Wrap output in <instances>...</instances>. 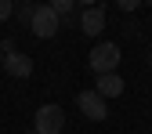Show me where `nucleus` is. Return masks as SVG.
<instances>
[{
  "label": "nucleus",
  "mask_w": 152,
  "mask_h": 134,
  "mask_svg": "<svg viewBox=\"0 0 152 134\" xmlns=\"http://www.w3.org/2000/svg\"><path fill=\"white\" fill-rule=\"evenodd\" d=\"M29 29H33V36H36V40H51V36H58L62 18L54 15V7H51V4H33Z\"/></svg>",
  "instance_id": "obj_1"
},
{
  "label": "nucleus",
  "mask_w": 152,
  "mask_h": 134,
  "mask_svg": "<svg viewBox=\"0 0 152 134\" xmlns=\"http://www.w3.org/2000/svg\"><path fill=\"white\" fill-rule=\"evenodd\" d=\"M120 44H112V40H105V44H94V51H91V58H87V65L98 72V76H109V72H116V65H120Z\"/></svg>",
  "instance_id": "obj_2"
},
{
  "label": "nucleus",
  "mask_w": 152,
  "mask_h": 134,
  "mask_svg": "<svg viewBox=\"0 0 152 134\" xmlns=\"http://www.w3.org/2000/svg\"><path fill=\"white\" fill-rule=\"evenodd\" d=\"M33 130L36 134H65V109L62 105H40L33 116Z\"/></svg>",
  "instance_id": "obj_3"
},
{
  "label": "nucleus",
  "mask_w": 152,
  "mask_h": 134,
  "mask_svg": "<svg viewBox=\"0 0 152 134\" xmlns=\"http://www.w3.org/2000/svg\"><path fill=\"white\" fill-rule=\"evenodd\" d=\"M76 105H80V112L87 120H94V123H102L105 116H109V109H105V98L98 91H80L76 94Z\"/></svg>",
  "instance_id": "obj_4"
},
{
  "label": "nucleus",
  "mask_w": 152,
  "mask_h": 134,
  "mask_svg": "<svg viewBox=\"0 0 152 134\" xmlns=\"http://www.w3.org/2000/svg\"><path fill=\"white\" fill-rule=\"evenodd\" d=\"M4 69L15 80H26V76H33V58L22 54V51H11V54H4Z\"/></svg>",
  "instance_id": "obj_5"
},
{
  "label": "nucleus",
  "mask_w": 152,
  "mask_h": 134,
  "mask_svg": "<svg viewBox=\"0 0 152 134\" xmlns=\"http://www.w3.org/2000/svg\"><path fill=\"white\" fill-rule=\"evenodd\" d=\"M80 29H83L87 36H102V29H105V7H83Z\"/></svg>",
  "instance_id": "obj_6"
},
{
  "label": "nucleus",
  "mask_w": 152,
  "mask_h": 134,
  "mask_svg": "<svg viewBox=\"0 0 152 134\" xmlns=\"http://www.w3.org/2000/svg\"><path fill=\"white\" fill-rule=\"evenodd\" d=\"M94 91H98V94H102L105 102H109V98H120V94H123V76H120V72L98 76V83H94Z\"/></svg>",
  "instance_id": "obj_7"
},
{
  "label": "nucleus",
  "mask_w": 152,
  "mask_h": 134,
  "mask_svg": "<svg viewBox=\"0 0 152 134\" xmlns=\"http://www.w3.org/2000/svg\"><path fill=\"white\" fill-rule=\"evenodd\" d=\"M51 7H54V15H58V18H69V15H72V0H54Z\"/></svg>",
  "instance_id": "obj_8"
},
{
  "label": "nucleus",
  "mask_w": 152,
  "mask_h": 134,
  "mask_svg": "<svg viewBox=\"0 0 152 134\" xmlns=\"http://www.w3.org/2000/svg\"><path fill=\"white\" fill-rule=\"evenodd\" d=\"M11 11H15V4H11V0H0V22H7V18H11Z\"/></svg>",
  "instance_id": "obj_9"
},
{
  "label": "nucleus",
  "mask_w": 152,
  "mask_h": 134,
  "mask_svg": "<svg viewBox=\"0 0 152 134\" xmlns=\"http://www.w3.org/2000/svg\"><path fill=\"white\" fill-rule=\"evenodd\" d=\"M18 18H22V22H29V18H33V4H26L22 11H18Z\"/></svg>",
  "instance_id": "obj_10"
},
{
  "label": "nucleus",
  "mask_w": 152,
  "mask_h": 134,
  "mask_svg": "<svg viewBox=\"0 0 152 134\" xmlns=\"http://www.w3.org/2000/svg\"><path fill=\"white\" fill-rule=\"evenodd\" d=\"M0 65H4V54H0Z\"/></svg>",
  "instance_id": "obj_11"
},
{
  "label": "nucleus",
  "mask_w": 152,
  "mask_h": 134,
  "mask_svg": "<svg viewBox=\"0 0 152 134\" xmlns=\"http://www.w3.org/2000/svg\"><path fill=\"white\" fill-rule=\"evenodd\" d=\"M29 134H36V130H29Z\"/></svg>",
  "instance_id": "obj_12"
}]
</instances>
